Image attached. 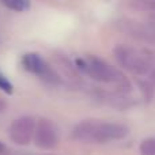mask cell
Instances as JSON below:
<instances>
[{
  "instance_id": "cell-1",
  "label": "cell",
  "mask_w": 155,
  "mask_h": 155,
  "mask_svg": "<svg viewBox=\"0 0 155 155\" xmlns=\"http://www.w3.org/2000/svg\"><path fill=\"white\" fill-rule=\"evenodd\" d=\"M129 134V129L125 125L118 123L107 121L86 120L79 123L74 128L72 137L80 143L87 144H104L114 140L125 139Z\"/></svg>"
},
{
  "instance_id": "cell-2",
  "label": "cell",
  "mask_w": 155,
  "mask_h": 155,
  "mask_svg": "<svg viewBox=\"0 0 155 155\" xmlns=\"http://www.w3.org/2000/svg\"><path fill=\"white\" fill-rule=\"evenodd\" d=\"M78 65L83 72H86L91 79L97 80V82L113 83L123 90L131 88L129 82L125 79V76H123L120 71H117L114 67H112L105 60L97 56H87L84 59L78 60Z\"/></svg>"
},
{
  "instance_id": "cell-3",
  "label": "cell",
  "mask_w": 155,
  "mask_h": 155,
  "mask_svg": "<svg viewBox=\"0 0 155 155\" xmlns=\"http://www.w3.org/2000/svg\"><path fill=\"white\" fill-rule=\"evenodd\" d=\"M113 54L124 70L135 75H147L154 65V57L128 45H117Z\"/></svg>"
},
{
  "instance_id": "cell-4",
  "label": "cell",
  "mask_w": 155,
  "mask_h": 155,
  "mask_svg": "<svg viewBox=\"0 0 155 155\" xmlns=\"http://www.w3.org/2000/svg\"><path fill=\"white\" fill-rule=\"evenodd\" d=\"M35 131V121L30 116H22L12 121L8 135L10 139L18 146H27L31 143Z\"/></svg>"
},
{
  "instance_id": "cell-5",
  "label": "cell",
  "mask_w": 155,
  "mask_h": 155,
  "mask_svg": "<svg viewBox=\"0 0 155 155\" xmlns=\"http://www.w3.org/2000/svg\"><path fill=\"white\" fill-rule=\"evenodd\" d=\"M33 140L35 146L41 150H53L59 143V132H57L56 125L51 120L41 118L35 124Z\"/></svg>"
},
{
  "instance_id": "cell-6",
  "label": "cell",
  "mask_w": 155,
  "mask_h": 155,
  "mask_svg": "<svg viewBox=\"0 0 155 155\" xmlns=\"http://www.w3.org/2000/svg\"><path fill=\"white\" fill-rule=\"evenodd\" d=\"M22 64L29 72L34 74L41 79L46 80L51 83L59 82V76L53 71V68H51V65L37 53H26L22 57Z\"/></svg>"
},
{
  "instance_id": "cell-7",
  "label": "cell",
  "mask_w": 155,
  "mask_h": 155,
  "mask_svg": "<svg viewBox=\"0 0 155 155\" xmlns=\"http://www.w3.org/2000/svg\"><path fill=\"white\" fill-rule=\"evenodd\" d=\"M2 3L11 10L19 11V12L29 10L30 7V0H2Z\"/></svg>"
},
{
  "instance_id": "cell-8",
  "label": "cell",
  "mask_w": 155,
  "mask_h": 155,
  "mask_svg": "<svg viewBox=\"0 0 155 155\" xmlns=\"http://www.w3.org/2000/svg\"><path fill=\"white\" fill-rule=\"evenodd\" d=\"M140 154L142 155H155V137L144 139L140 144Z\"/></svg>"
},
{
  "instance_id": "cell-9",
  "label": "cell",
  "mask_w": 155,
  "mask_h": 155,
  "mask_svg": "<svg viewBox=\"0 0 155 155\" xmlns=\"http://www.w3.org/2000/svg\"><path fill=\"white\" fill-rule=\"evenodd\" d=\"M134 5L136 8H142V10H148L155 12V0H132Z\"/></svg>"
},
{
  "instance_id": "cell-10",
  "label": "cell",
  "mask_w": 155,
  "mask_h": 155,
  "mask_svg": "<svg viewBox=\"0 0 155 155\" xmlns=\"http://www.w3.org/2000/svg\"><path fill=\"white\" fill-rule=\"evenodd\" d=\"M0 88H2L3 91H5V93H8V94L12 93V84H11V82L3 75L2 72H0Z\"/></svg>"
},
{
  "instance_id": "cell-11",
  "label": "cell",
  "mask_w": 155,
  "mask_h": 155,
  "mask_svg": "<svg viewBox=\"0 0 155 155\" xmlns=\"http://www.w3.org/2000/svg\"><path fill=\"white\" fill-rule=\"evenodd\" d=\"M150 80L153 82V84H154V87H155V57H154V65H153V68H151V71H150Z\"/></svg>"
},
{
  "instance_id": "cell-12",
  "label": "cell",
  "mask_w": 155,
  "mask_h": 155,
  "mask_svg": "<svg viewBox=\"0 0 155 155\" xmlns=\"http://www.w3.org/2000/svg\"><path fill=\"white\" fill-rule=\"evenodd\" d=\"M5 107H7V104H5V101L3 98H0V113L4 112Z\"/></svg>"
},
{
  "instance_id": "cell-13",
  "label": "cell",
  "mask_w": 155,
  "mask_h": 155,
  "mask_svg": "<svg viewBox=\"0 0 155 155\" xmlns=\"http://www.w3.org/2000/svg\"><path fill=\"white\" fill-rule=\"evenodd\" d=\"M3 151H4V144H3V143L0 142V154H2Z\"/></svg>"
}]
</instances>
